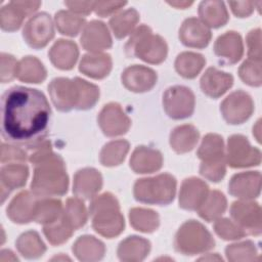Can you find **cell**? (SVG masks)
<instances>
[{
  "label": "cell",
  "instance_id": "cell-24",
  "mask_svg": "<svg viewBox=\"0 0 262 262\" xmlns=\"http://www.w3.org/2000/svg\"><path fill=\"white\" fill-rule=\"evenodd\" d=\"M200 84L202 91L206 95L218 98L232 86L233 77L215 68H209L201 78Z\"/></svg>",
  "mask_w": 262,
  "mask_h": 262
},
{
  "label": "cell",
  "instance_id": "cell-36",
  "mask_svg": "<svg viewBox=\"0 0 262 262\" xmlns=\"http://www.w3.org/2000/svg\"><path fill=\"white\" fill-rule=\"evenodd\" d=\"M226 199L223 193L218 190L209 192L198 209L199 215L208 222L218 219L226 209Z\"/></svg>",
  "mask_w": 262,
  "mask_h": 262
},
{
  "label": "cell",
  "instance_id": "cell-19",
  "mask_svg": "<svg viewBox=\"0 0 262 262\" xmlns=\"http://www.w3.org/2000/svg\"><path fill=\"white\" fill-rule=\"evenodd\" d=\"M209 193L208 185L201 179L191 177L183 180L179 192V206L185 210H198Z\"/></svg>",
  "mask_w": 262,
  "mask_h": 262
},
{
  "label": "cell",
  "instance_id": "cell-20",
  "mask_svg": "<svg viewBox=\"0 0 262 262\" xmlns=\"http://www.w3.org/2000/svg\"><path fill=\"white\" fill-rule=\"evenodd\" d=\"M211 37L208 27L195 17L185 19L179 30V39L187 47L204 48L209 44Z\"/></svg>",
  "mask_w": 262,
  "mask_h": 262
},
{
  "label": "cell",
  "instance_id": "cell-55",
  "mask_svg": "<svg viewBox=\"0 0 262 262\" xmlns=\"http://www.w3.org/2000/svg\"><path fill=\"white\" fill-rule=\"evenodd\" d=\"M170 5H173L175 7H180V8H185L187 6H189L190 4H192V2H168Z\"/></svg>",
  "mask_w": 262,
  "mask_h": 262
},
{
  "label": "cell",
  "instance_id": "cell-50",
  "mask_svg": "<svg viewBox=\"0 0 262 262\" xmlns=\"http://www.w3.org/2000/svg\"><path fill=\"white\" fill-rule=\"evenodd\" d=\"M247 43L249 47V59L260 61L261 50H260V30H253L247 37Z\"/></svg>",
  "mask_w": 262,
  "mask_h": 262
},
{
  "label": "cell",
  "instance_id": "cell-18",
  "mask_svg": "<svg viewBox=\"0 0 262 262\" xmlns=\"http://www.w3.org/2000/svg\"><path fill=\"white\" fill-rule=\"evenodd\" d=\"M39 200L35 193L21 191L15 195L6 209L8 218L14 223H29L34 218L36 204Z\"/></svg>",
  "mask_w": 262,
  "mask_h": 262
},
{
  "label": "cell",
  "instance_id": "cell-49",
  "mask_svg": "<svg viewBox=\"0 0 262 262\" xmlns=\"http://www.w3.org/2000/svg\"><path fill=\"white\" fill-rule=\"evenodd\" d=\"M16 59L7 53H1V82L6 83L16 77Z\"/></svg>",
  "mask_w": 262,
  "mask_h": 262
},
{
  "label": "cell",
  "instance_id": "cell-5",
  "mask_svg": "<svg viewBox=\"0 0 262 262\" xmlns=\"http://www.w3.org/2000/svg\"><path fill=\"white\" fill-rule=\"evenodd\" d=\"M176 179L168 174L138 179L134 184L136 201L150 205H168L175 196Z\"/></svg>",
  "mask_w": 262,
  "mask_h": 262
},
{
  "label": "cell",
  "instance_id": "cell-8",
  "mask_svg": "<svg viewBox=\"0 0 262 262\" xmlns=\"http://www.w3.org/2000/svg\"><path fill=\"white\" fill-rule=\"evenodd\" d=\"M194 95L184 86L169 87L163 94V105L166 114L175 120L188 118L194 110Z\"/></svg>",
  "mask_w": 262,
  "mask_h": 262
},
{
  "label": "cell",
  "instance_id": "cell-46",
  "mask_svg": "<svg viewBox=\"0 0 262 262\" xmlns=\"http://www.w3.org/2000/svg\"><path fill=\"white\" fill-rule=\"evenodd\" d=\"M238 75L244 83L251 86L261 85V62L248 59L238 70Z\"/></svg>",
  "mask_w": 262,
  "mask_h": 262
},
{
  "label": "cell",
  "instance_id": "cell-14",
  "mask_svg": "<svg viewBox=\"0 0 262 262\" xmlns=\"http://www.w3.org/2000/svg\"><path fill=\"white\" fill-rule=\"evenodd\" d=\"M41 2L39 1H11L0 10V25L2 30L13 32L19 29L23 20L35 12Z\"/></svg>",
  "mask_w": 262,
  "mask_h": 262
},
{
  "label": "cell",
  "instance_id": "cell-15",
  "mask_svg": "<svg viewBox=\"0 0 262 262\" xmlns=\"http://www.w3.org/2000/svg\"><path fill=\"white\" fill-rule=\"evenodd\" d=\"M80 41L85 50L93 53H98L112 46V38L106 26L98 20H92L85 25Z\"/></svg>",
  "mask_w": 262,
  "mask_h": 262
},
{
  "label": "cell",
  "instance_id": "cell-11",
  "mask_svg": "<svg viewBox=\"0 0 262 262\" xmlns=\"http://www.w3.org/2000/svg\"><path fill=\"white\" fill-rule=\"evenodd\" d=\"M220 111L228 124H242L251 117L254 111V103L248 93L237 90L222 101Z\"/></svg>",
  "mask_w": 262,
  "mask_h": 262
},
{
  "label": "cell",
  "instance_id": "cell-10",
  "mask_svg": "<svg viewBox=\"0 0 262 262\" xmlns=\"http://www.w3.org/2000/svg\"><path fill=\"white\" fill-rule=\"evenodd\" d=\"M53 36V23L50 15L46 12H41L31 17L23 31L26 43L34 49L45 47Z\"/></svg>",
  "mask_w": 262,
  "mask_h": 262
},
{
  "label": "cell",
  "instance_id": "cell-31",
  "mask_svg": "<svg viewBox=\"0 0 262 262\" xmlns=\"http://www.w3.org/2000/svg\"><path fill=\"white\" fill-rule=\"evenodd\" d=\"M199 131L192 125L176 127L170 134V145L178 154L190 151L199 140Z\"/></svg>",
  "mask_w": 262,
  "mask_h": 262
},
{
  "label": "cell",
  "instance_id": "cell-28",
  "mask_svg": "<svg viewBox=\"0 0 262 262\" xmlns=\"http://www.w3.org/2000/svg\"><path fill=\"white\" fill-rule=\"evenodd\" d=\"M80 72L93 79L106 77L112 70V58L105 53L85 54L79 66Z\"/></svg>",
  "mask_w": 262,
  "mask_h": 262
},
{
  "label": "cell",
  "instance_id": "cell-53",
  "mask_svg": "<svg viewBox=\"0 0 262 262\" xmlns=\"http://www.w3.org/2000/svg\"><path fill=\"white\" fill-rule=\"evenodd\" d=\"M64 4L75 13L88 14L93 9L94 2H82V1H68Z\"/></svg>",
  "mask_w": 262,
  "mask_h": 262
},
{
  "label": "cell",
  "instance_id": "cell-42",
  "mask_svg": "<svg viewBox=\"0 0 262 262\" xmlns=\"http://www.w3.org/2000/svg\"><path fill=\"white\" fill-rule=\"evenodd\" d=\"M54 20L58 32L67 36H76L85 24L83 17L64 10L56 12Z\"/></svg>",
  "mask_w": 262,
  "mask_h": 262
},
{
  "label": "cell",
  "instance_id": "cell-12",
  "mask_svg": "<svg viewBox=\"0 0 262 262\" xmlns=\"http://www.w3.org/2000/svg\"><path fill=\"white\" fill-rule=\"evenodd\" d=\"M97 120L103 134L110 137L125 134L131 125L130 119L123 112L121 105L116 102L105 104L100 111Z\"/></svg>",
  "mask_w": 262,
  "mask_h": 262
},
{
  "label": "cell",
  "instance_id": "cell-40",
  "mask_svg": "<svg viewBox=\"0 0 262 262\" xmlns=\"http://www.w3.org/2000/svg\"><path fill=\"white\" fill-rule=\"evenodd\" d=\"M129 150V143L126 140H114L106 143L99 156L100 163L106 167L120 165Z\"/></svg>",
  "mask_w": 262,
  "mask_h": 262
},
{
  "label": "cell",
  "instance_id": "cell-29",
  "mask_svg": "<svg viewBox=\"0 0 262 262\" xmlns=\"http://www.w3.org/2000/svg\"><path fill=\"white\" fill-rule=\"evenodd\" d=\"M73 252L80 261H98L103 258L105 247L94 236L83 235L75 242Z\"/></svg>",
  "mask_w": 262,
  "mask_h": 262
},
{
  "label": "cell",
  "instance_id": "cell-44",
  "mask_svg": "<svg viewBox=\"0 0 262 262\" xmlns=\"http://www.w3.org/2000/svg\"><path fill=\"white\" fill-rule=\"evenodd\" d=\"M226 257L229 261H253L259 260L254 243L247 241L229 245L225 249Z\"/></svg>",
  "mask_w": 262,
  "mask_h": 262
},
{
  "label": "cell",
  "instance_id": "cell-33",
  "mask_svg": "<svg viewBox=\"0 0 262 262\" xmlns=\"http://www.w3.org/2000/svg\"><path fill=\"white\" fill-rule=\"evenodd\" d=\"M16 77L27 83H40L46 78V70L35 56H26L17 63Z\"/></svg>",
  "mask_w": 262,
  "mask_h": 262
},
{
  "label": "cell",
  "instance_id": "cell-21",
  "mask_svg": "<svg viewBox=\"0 0 262 262\" xmlns=\"http://www.w3.org/2000/svg\"><path fill=\"white\" fill-rule=\"evenodd\" d=\"M241 36L235 32H226L218 37L214 44V52L220 61L226 64L237 62L244 52Z\"/></svg>",
  "mask_w": 262,
  "mask_h": 262
},
{
  "label": "cell",
  "instance_id": "cell-16",
  "mask_svg": "<svg viewBox=\"0 0 262 262\" xmlns=\"http://www.w3.org/2000/svg\"><path fill=\"white\" fill-rule=\"evenodd\" d=\"M123 85L133 92H145L157 83V74L147 67L134 64L127 68L122 74Z\"/></svg>",
  "mask_w": 262,
  "mask_h": 262
},
{
  "label": "cell",
  "instance_id": "cell-23",
  "mask_svg": "<svg viewBox=\"0 0 262 262\" xmlns=\"http://www.w3.org/2000/svg\"><path fill=\"white\" fill-rule=\"evenodd\" d=\"M102 186V177L100 173L93 168H84L79 170L74 177L73 192L85 200L92 199Z\"/></svg>",
  "mask_w": 262,
  "mask_h": 262
},
{
  "label": "cell",
  "instance_id": "cell-1",
  "mask_svg": "<svg viewBox=\"0 0 262 262\" xmlns=\"http://www.w3.org/2000/svg\"><path fill=\"white\" fill-rule=\"evenodd\" d=\"M51 110L39 90L13 86L1 98V133L14 145L34 147L47 135Z\"/></svg>",
  "mask_w": 262,
  "mask_h": 262
},
{
  "label": "cell",
  "instance_id": "cell-3",
  "mask_svg": "<svg viewBox=\"0 0 262 262\" xmlns=\"http://www.w3.org/2000/svg\"><path fill=\"white\" fill-rule=\"evenodd\" d=\"M89 213L92 226L100 235L112 238L124 230V217L120 212L117 199L112 193L105 192L93 199L89 206Z\"/></svg>",
  "mask_w": 262,
  "mask_h": 262
},
{
  "label": "cell",
  "instance_id": "cell-48",
  "mask_svg": "<svg viewBox=\"0 0 262 262\" xmlns=\"http://www.w3.org/2000/svg\"><path fill=\"white\" fill-rule=\"evenodd\" d=\"M225 161L214 164H201L200 173L210 181L219 182L225 175Z\"/></svg>",
  "mask_w": 262,
  "mask_h": 262
},
{
  "label": "cell",
  "instance_id": "cell-4",
  "mask_svg": "<svg viewBox=\"0 0 262 262\" xmlns=\"http://www.w3.org/2000/svg\"><path fill=\"white\" fill-rule=\"evenodd\" d=\"M167 51L165 40L159 35H154L146 26L137 28L125 45V52L129 57H138L149 63L164 61Z\"/></svg>",
  "mask_w": 262,
  "mask_h": 262
},
{
  "label": "cell",
  "instance_id": "cell-26",
  "mask_svg": "<svg viewBox=\"0 0 262 262\" xmlns=\"http://www.w3.org/2000/svg\"><path fill=\"white\" fill-rule=\"evenodd\" d=\"M48 55L55 68L71 70L78 59L79 50L73 41L59 39L50 48Z\"/></svg>",
  "mask_w": 262,
  "mask_h": 262
},
{
  "label": "cell",
  "instance_id": "cell-22",
  "mask_svg": "<svg viewBox=\"0 0 262 262\" xmlns=\"http://www.w3.org/2000/svg\"><path fill=\"white\" fill-rule=\"evenodd\" d=\"M29 176V169L24 164L10 163L1 168L0 171V190L1 202L3 203L10 191L20 188L26 184Z\"/></svg>",
  "mask_w": 262,
  "mask_h": 262
},
{
  "label": "cell",
  "instance_id": "cell-34",
  "mask_svg": "<svg viewBox=\"0 0 262 262\" xmlns=\"http://www.w3.org/2000/svg\"><path fill=\"white\" fill-rule=\"evenodd\" d=\"M15 246L19 254L27 259L39 258L46 251V247L40 235L34 230H29L20 234L16 239Z\"/></svg>",
  "mask_w": 262,
  "mask_h": 262
},
{
  "label": "cell",
  "instance_id": "cell-37",
  "mask_svg": "<svg viewBox=\"0 0 262 262\" xmlns=\"http://www.w3.org/2000/svg\"><path fill=\"white\" fill-rule=\"evenodd\" d=\"M206 63L203 55L194 52H182L175 60L177 73L187 79H192L199 75Z\"/></svg>",
  "mask_w": 262,
  "mask_h": 262
},
{
  "label": "cell",
  "instance_id": "cell-17",
  "mask_svg": "<svg viewBox=\"0 0 262 262\" xmlns=\"http://www.w3.org/2000/svg\"><path fill=\"white\" fill-rule=\"evenodd\" d=\"M261 176L256 172H243L235 174L229 181L228 191L231 195L242 200H251L259 195Z\"/></svg>",
  "mask_w": 262,
  "mask_h": 262
},
{
  "label": "cell",
  "instance_id": "cell-54",
  "mask_svg": "<svg viewBox=\"0 0 262 262\" xmlns=\"http://www.w3.org/2000/svg\"><path fill=\"white\" fill-rule=\"evenodd\" d=\"M18 259L14 256V254L10 250H2L0 255V261L1 262H7V261H17Z\"/></svg>",
  "mask_w": 262,
  "mask_h": 262
},
{
  "label": "cell",
  "instance_id": "cell-32",
  "mask_svg": "<svg viewBox=\"0 0 262 262\" xmlns=\"http://www.w3.org/2000/svg\"><path fill=\"white\" fill-rule=\"evenodd\" d=\"M202 23L210 28H219L228 20V13L221 1H203L199 7Z\"/></svg>",
  "mask_w": 262,
  "mask_h": 262
},
{
  "label": "cell",
  "instance_id": "cell-2",
  "mask_svg": "<svg viewBox=\"0 0 262 262\" xmlns=\"http://www.w3.org/2000/svg\"><path fill=\"white\" fill-rule=\"evenodd\" d=\"M32 149L29 160L35 167L31 183L33 193L39 198L63 195L69 186L63 160L52 152L50 143L45 140Z\"/></svg>",
  "mask_w": 262,
  "mask_h": 262
},
{
  "label": "cell",
  "instance_id": "cell-6",
  "mask_svg": "<svg viewBox=\"0 0 262 262\" xmlns=\"http://www.w3.org/2000/svg\"><path fill=\"white\" fill-rule=\"evenodd\" d=\"M215 242L207 228L198 221L189 220L178 229L174 246L183 255H196L214 248Z\"/></svg>",
  "mask_w": 262,
  "mask_h": 262
},
{
  "label": "cell",
  "instance_id": "cell-52",
  "mask_svg": "<svg viewBox=\"0 0 262 262\" xmlns=\"http://www.w3.org/2000/svg\"><path fill=\"white\" fill-rule=\"evenodd\" d=\"M232 12L238 17H246L253 11V2H229Z\"/></svg>",
  "mask_w": 262,
  "mask_h": 262
},
{
  "label": "cell",
  "instance_id": "cell-45",
  "mask_svg": "<svg viewBox=\"0 0 262 262\" xmlns=\"http://www.w3.org/2000/svg\"><path fill=\"white\" fill-rule=\"evenodd\" d=\"M215 232L223 239H238L246 235V232L235 223L227 218L216 220L214 224Z\"/></svg>",
  "mask_w": 262,
  "mask_h": 262
},
{
  "label": "cell",
  "instance_id": "cell-47",
  "mask_svg": "<svg viewBox=\"0 0 262 262\" xmlns=\"http://www.w3.org/2000/svg\"><path fill=\"white\" fill-rule=\"evenodd\" d=\"M27 160V154L18 145L2 143L1 145V162L4 163H15L25 162Z\"/></svg>",
  "mask_w": 262,
  "mask_h": 262
},
{
  "label": "cell",
  "instance_id": "cell-35",
  "mask_svg": "<svg viewBox=\"0 0 262 262\" xmlns=\"http://www.w3.org/2000/svg\"><path fill=\"white\" fill-rule=\"evenodd\" d=\"M62 210L60 201L49 198H39L36 204L33 220L37 223L48 225L60 217Z\"/></svg>",
  "mask_w": 262,
  "mask_h": 262
},
{
  "label": "cell",
  "instance_id": "cell-51",
  "mask_svg": "<svg viewBox=\"0 0 262 262\" xmlns=\"http://www.w3.org/2000/svg\"><path fill=\"white\" fill-rule=\"evenodd\" d=\"M124 5H126V2H119V1H115V2H111V1H98V2H94L93 5V9L95 11L96 14H98L99 16H107L111 13H114L115 11L119 10L121 7H123Z\"/></svg>",
  "mask_w": 262,
  "mask_h": 262
},
{
  "label": "cell",
  "instance_id": "cell-9",
  "mask_svg": "<svg viewBox=\"0 0 262 262\" xmlns=\"http://www.w3.org/2000/svg\"><path fill=\"white\" fill-rule=\"evenodd\" d=\"M226 161L232 168L257 166L261 162L260 150L251 146L243 135H232L228 138Z\"/></svg>",
  "mask_w": 262,
  "mask_h": 262
},
{
  "label": "cell",
  "instance_id": "cell-39",
  "mask_svg": "<svg viewBox=\"0 0 262 262\" xmlns=\"http://www.w3.org/2000/svg\"><path fill=\"white\" fill-rule=\"evenodd\" d=\"M138 20V12L133 8H129L120 12L119 14L114 15L110 19V26L114 32V35L118 39H122L133 31Z\"/></svg>",
  "mask_w": 262,
  "mask_h": 262
},
{
  "label": "cell",
  "instance_id": "cell-27",
  "mask_svg": "<svg viewBox=\"0 0 262 262\" xmlns=\"http://www.w3.org/2000/svg\"><path fill=\"white\" fill-rule=\"evenodd\" d=\"M150 251V243L140 236L132 235L122 241L118 247V257L121 261H142Z\"/></svg>",
  "mask_w": 262,
  "mask_h": 262
},
{
  "label": "cell",
  "instance_id": "cell-13",
  "mask_svg": "<svg viewBox=\"0 0 262 262\" xmlns=\"http://www.w3.org/2000/svg\"><path fill=\"white\" fill-rule=\"evenodd\" d=\"M230 215L246 234H260L261 210L257 203L234 202L230 208Z\"/></svg>",
  "mask_w": 262,
  "mask_h": 262
},
{
  "label": "cell",
  "instance_id": "cell-43",
  "mask_svg": "<svg viewBox=\"0 0 262 262\" xmlns=\"http://www.w3.org/2000/svg\"><path fill=\"white\" fill-rule=\"evenodd\" d=\"M62 215L75 230L84 226L87 221V212L85 206L82 201L76 198L67 200L66 206L62 210Z\"/></svg>",
  "mask_w": 262,
  "mask_h": 262
},
{
  "label": "cell",
  "instance_id": "cell-41",
  "mask_svg": "<svg viewBox=\"0 0 262 262\" xmlns=\"http://www.w3.org/2000/svg\"><path fill=\"white\" fill-rule=\"evenodd\" d=\"M74 230L75 229L64 218L62 213L56 221L48 225H44L43 228L45 236L47 237L48 242L53 246H58L66 243L72 236Z\"/></svg>",
  "mask_w": 262,
  "mask_h": 262
},
{
  "label": "cell",
  "instance_id": "cell-30",
  "mask_svg": "<svg viewBox=\"0 0 262 262\" xmlns=\"http://www.w3.org/2000/svg\"><path fill=\"white\" fill-rule=\"evenodd\" d=\"M198 157L203 164H214L224 162V143L218 134H207L198 150Z\"/></svg>",
  "mask_w": 262,
  "mask_h": 262
},
{
  "label": "cell",
  "instance_id": "cell-7",
  "mask_svg": "<svg viewBox=\"0 0 262 262\" xmlns=\"http://www.w3.org/2000/svg\"><path fill=\"white\" fill-rule=\"evenodd\" d=\"M84 80L74 78H55L48 85V91L55 107L61 112L72 108L81 110Z\"/></svg>",
  "mask_w": 262,
  "mask_h": 262
},
{
  "label": "cell",
  "instance_id": "cell-25",
  "mask_svg": "<svg viewBox=\"0 0 262 262\" xmlns=\"http://www.w3.org/2000/svg\"><path fill=\"white\" fill-rule=\"evenodd\" d=\"M163 165L162 154L147 146H137L130 159V167L135 173H152L161 169Z\"/></svg>",
  "mask_w": 262,
  "mask_h": 262
},
{
  "label": "cell",
  "instance_id": "cell-38",
  "mask_svg": "<svg viewBox=\"0 0 262 262\" xmlns=\"http://www.w3.org/2000/svg\"><path fill=\"white\" fill-rule=\"evenodd\" d=\"M129 219L133 228L142 232H152L160 224L159 215L149 209L133 208L129 212Z\"/></svg>",
  "mask_w": 262,
  "mask_h": 262
}]
</instances>
